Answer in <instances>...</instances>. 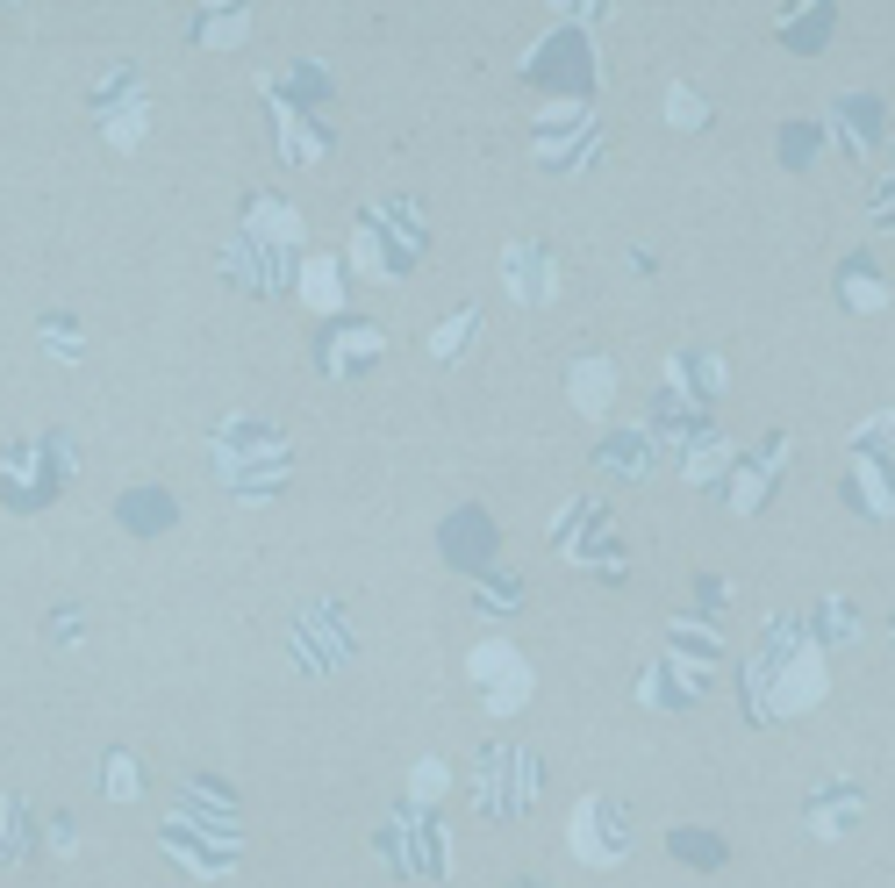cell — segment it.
Segmentation results:
<instances>
[{
	"label": "cell",
	"instance_id": "6da1fadb",
	"mask_svg": "<svg viewBox=\"0 0 895 888\" xmlns=\"http://www.w3.org/2000/svg\"><path fill=\"white\" fill-rule=\"evenodd\" d=\"M473 674L487 681V695H495L487 709H516V702H523V688H530V674H523V659H516L509 645H495V638H487V645L473 652Z\"/></svg>",
	"mask_w": 895,
	"mask_h": 888
},
{
	"label": "cell",
	"instance_id": "7a4b0ae2",
	"mask_svg": "<svg viewBox=\"0 0 895 888\" xmlns=\"http://www.w3.org/2000/svg\"><path fill=\"white\" fill-rule=\"evenodd\" d=\"M845 294H853V308H881V280L867 265H845Z\"/></svg>",
	"mask_w": 895,
	"mask_h": 888
},
{
	"label": "cell",
	"instance_id": "3957f363",
	"mask_svg": "<svg viewBox=\"0 0 895 888\" xmlns=\"http://www.w3.org/2000/svg\"><path fill=\"white\" fill-rule=\"evenodd\" d=\"M308 294H316V308H337V265L330 258L308 265Z\"/></svg>",
	"mask_w": 895,
	"mask_h": 888
},
{
	"label": "cell",
	"instance_id": "277c9868",
	"mask_svg": "<svg viewBox=\"0 0 895 888\" xmlns=\"http://www.w3.org/2000/svg\"><path fill=\"white\" fill-rule=\"evenodd\" d=\"M609 466H631L638 473L645 466V444H609ZM631 473H623V480H631Z\"/></svg>",
	"mask_w": 895,
	"mask_h": 888
},
{
	"label": "cell",
	"instance_id": "5b68a950",
	"mask_svg": "<svg viewBox=\"0 0 895 888\" xmlns=\"http://www.w3.org/2000/svg\"><path fill=\"white\" fill-rule=\"evenodd\" d=\"M674 122H702V101L695 94H674Z\"/></svg>",
	"mask_w": 895,
	"mask_h": 888
}]
</instances>
